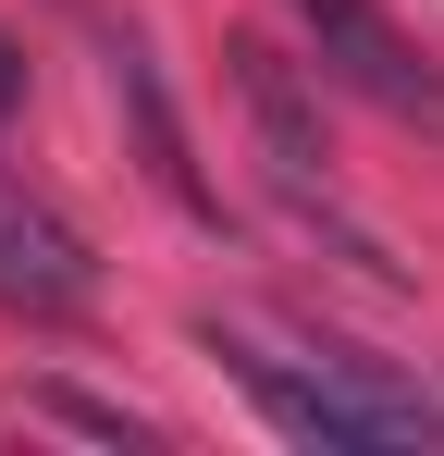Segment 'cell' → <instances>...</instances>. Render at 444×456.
<instances>
[{"mask_svg": "<svg viewBox=\"0 0 444 456\" xmlns=\"http://www.w3.org/2000/svg\"><path fill=\"white\" fill-rule=\"evenodd\" d=\"M198 346L247 382V407L284 444H321V456H420V444H444V407L420 382H395L382 358H358V346H272L247 321H198Z\"/></svg>", "mask_w": 444, "mask_h": 456, "instance_id": "obj_1", "label": "cell"}, {"mask_svg": "<svg viewBox=\"0 0 444 456\" xmlns=\"http://www.w3.org/2000/svg\"><path fill=\"white\" fill-rule=\"evenodd\" d=\"M222 75H234V111H247V136H259V173L284 185V210L296 223H333V247L358 259L370 284H407L395 272V247L346 210V185H333V136H321V86L296 75L272 37H222Z\"/></svg>", "mask_w": 444, "mask_h": 456, "instance_id": "obj_2", "label": "cell"}, {"mask_svg": "<svg viewBox=\"0 0 444 456\" xmlns=\"http://www.w3.org/2000/svg\"><path fill=\"white\" fill-rule=\"evenodd\" d=\"M284 25L308 37V62H321L333 86H358L370 111H395V124L444 136V62L382 12V0H284Z\"/></svg>", "mask_w": 444, "mask_h": 456, "instance_id": "obj_3", "label": "cell"}, {"mask_svg": "<svg viewBox=\"0 0 444 456\" xmlns=\"http://www.w3.org/2000/svg\"><path fill=\"white\" fill-rule=\"evenodd\" d=\"M0 308H12V321H86V308H99V247H86L25 173H0Z\"/></svg>", "mask_w": 444, "mask_h": 456, "instance_id": "obj_4", "label": "cell"}, {"mask_svg": "<svg viewBox=\"0 0 444 456\" xmlns=\"http://www.w3.org/2000/svg\"><path fill=\"white\" fill-rule=\"evenodd\" d=\"M99 62H111V111L136 124V149H148V185H160L185 223H210V234H222V198H210V173L185 160V124H173V99H160L148 37H136V25H99Z\"/></svg>", "mask_w": 444, "mask_h": 456, "instance_id": "obj_5", "label": "cell"}, {"mask_svg": "<svg viewBox=\"0 0 444 456\" xmlns=\"http://www.w3.org/2000/svg\"><path fill=\"white\" fill-rule=\"evenodd\" d=\"M37 419H74V432H99V444H148V419H136V407H99V395H62V382L37 395Z\"/></svg>", "mask_w": 444, "mask_h": 456, "instance_id": "obj_6", "label": "cell"}, {"mask_svg": "<svg viewBox=\"0 0 444 456\" xmlns=\"http://www.w3.org/2000/svg\"><path fill=\"white\" fill-rule=\"evenodd\" d=\"M0 111H25V50L0 37Z\"/></svg>", "mask_w": 444, "mask_h": 456, "instance_id": "obj_7", "label": "cell"}]
</instances>
